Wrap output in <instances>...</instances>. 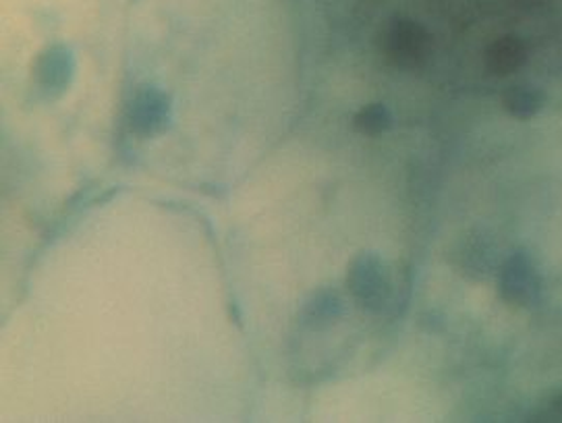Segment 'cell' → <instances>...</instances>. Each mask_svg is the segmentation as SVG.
I'll use <instances>...</instances> for the list:
<instances>
[{
	"mask_svg": "<svg viewBox=\"0 0 562 423\" xmlns=\"http://www.w3.org/2000/svg\"><path fill=\"white\" fill-rule=\"evenodd\" d=\"M490 71L508 75L517 71L525 63V46L519 37L505 36L496 40L486 53Z\"/></svg>",
	"mask_w": 562,
	"mask_h": 423,
	"instance_id": "7",
	"label": "cell"
},
{
	"mask_svg": "<svg viewBox=\"0 0 562 423\" xmlns=\"http://www.w3.org/2000/svg\"><path fill=\"white\" fill-rule=\"evenodd\" d=\"M501 293L508 303L531 305L540 294V277L531 258L525 252H517L506 259L501 275Z\"/></svg>",
	"mask_w": 562,
	"mask_h": 423,
	"instance_id": "4",
	"label": "cell"
},
{
	"mask_svg": "<svg viewBox=\"0 0 562 423\" xmlns=\"http://www.w3.org/2000/svg\"><path fill=\"white\" fill-rule=\"evenodd\" d=\"M76 71V58L67 46L46 48L34 63V77L48 96H60L69 88Z\"/></svg>",
	"mask_w": 562,
	"mask_h": 423,
	"instance_id": "5",
	"label": "cell"
},
{
	"mask_svg": "<svg viewBox=\"0 0 562 423\" xmlns=\"http://www.w3.org/2000/svg\"><path fill=\"white\" fill-rule=\"evenodd\" d=\"M345 282L357 305L368 312H382L391 299L389 268L374 252H361L349 261Z\"/></svg>",
	"mask_w": 562,
	"mask_h": 423,
	"instance_id": "1",
	"label": "cell"
},
{
	"mask_svg": "<svg viewBox=\"0 0 562 423\" xmlns=\"http://www.w3.org/2000/svg\"><path fill=\"white\" fill-rule=\"evenodd\" d=\"M353 127H356L361 135L375 137V135H382L384 131H389L393 127V114H391V111H389L384 104L372 102V104H368V107H363V109H359V111L356 112V116H353Z\"/></svg>",
	"mask_w": 562,
	"mask_h": 423,
	"instance_id": "9",
	"label": "cell"
},
{
	"mask_svg": "<svg viewBox=\"0 0 562 423\" xmlns=\"http://www.w3.org/2000/svg\"><path fill=\"white\" fill-rule=\"evenodd\" d=\"M543 107V93L536 86H515L505 93V109L515 119H531Z\"/></svg>",
	"mask_w": 562,
	"mask_h": 423,
	"instance_id": "8",
	"label": "cell"
},
{
	"mask_svg": "<svg viewBox=\"0 0 562 423\" xmlns=\"http://www.w3.org/2000/svg\"><path fill=\"white\" fill-rule=\"evenodd\" d=\"M127 121L139 137L162 135L172 121V98L158 86L137 88L127 107Z\"/></svg>",
	"mask_w": 562,
	"mask_h": 423,
	"instance_id": "3",
	"label": "cell"
},
{
	"mask_svg": "<svg viewBox=\"0 0 562 423\" xmlns=\"http://www.w3.org/2000/svg\"><path fill=\"white\" fill-rule=\"evenodd\" d=\"M430 34L412 19H393L380 36L382 53L401 69L424 65L430 56Z\"/></svg>",
	"mask_w": 562,
	"mask_h": 423,
	"instance_id": "2",
	"label": "cell"
},
{
	"mask_svg": "<svg viewBox=\"0 0 562 423\" xmlns=\"http://www.w3.org/2000/svg\"><path fill=\"white\" fill-rule=\"evenodd\" d=\"M342 315V301L337 291L333 289H318L310 294V299L303 305V324L312 331H326L333 324H337Z\"/></svg>",
	"mask_w": 562,
	"mask_h": 423,
	"instance_id": "6",
	"label": "cell"
}]
</instances>
